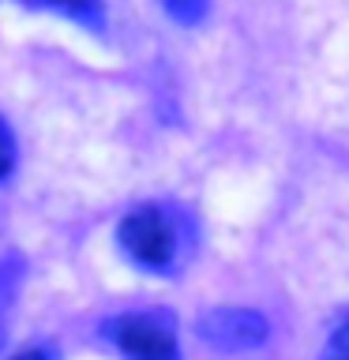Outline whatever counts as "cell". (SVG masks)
<instances>
[{
  "instance_id": "6da1fadb",
  "label": "cell",
  "mask_w": 349,
  "mask_h": 360,
  "mask_svg": "<svg viewBox=\"0 0 349 360\" xmlns=\"http://www.w3.org/2000/svg\"><path fill=\"white\" fill-rule=\"evenodd\" d=\"M120 248L128 252L132 263L146 270H165L177 255V233L173 221L158 207H139L120 221Z\"/></svg>"
},
{
  "instance_id": "7a4b0ae2",
  "label": "cell",
  "mask_w": 349,
  "mask_h": 360,
  "mask_svg": "<svg viewBox=\"0 0 349 360\" xmlns=\"http://www.w3.org/2000/svg\"><path fill=\"white\" fill-rule=\"evenodd\" d=\"M109 338L128 360H177V334L165 319L151 311H132L109 323Z\"/></svg>"
},
{
  "instance_id": "3957f363",
  "label": "cell",
  "mask_w": 349,
  "mask_h": 360,
  "mask_svg": "<svg viewBox=\"0 0 349 360\" xmlns=\"http://www.w3.org/2000/svg\"><path fill=\"white\" fill-rule=\"evenodd\" d=\"M199 338L218 349H255L267 342V319L248 308H214L199 319Z\"/></svg>"
},
{
  "instance_id": "277c9868",
  "label": "cell",
  "mask_w": 349,
  "mask_h": 360,
  "mask_svg": "<svg viewBox=\"0 0 349 360\" xmlns=\"http://www.w3.org/2000/svg\"><path fill=\"white\" fill-rule=\"evenodd\" d=\"M162 8L169 11V19H177L180 27H196L207 19L210 0H162Z\"/></svg>"
},
{
  "instance_id": "5b68a950",
  "label": "cell",
  "mask_w": 349,
  "mask_h": 360,
  "mask_svg": "<svg viewBox=\"0 0 349 360\" xmlns=\"http://www.w3.org/2000/svg\"><path fill=\"white\" fill-rule=\"evenodd\" d=\"M38 8H53V11H64V15H75V19H90L98 8V0H30Z\"/></svg>"
},
{
  "instance_id": "8992f818",
  "label": "cell",
  "mask_w": 349,
  "mask_h": 360,
  "mask_svg": "<svg viewBox=\"0 0 349 360\" xmlns=\"http://www.w3.org/2000/svg\"><path fill=\"white\" fill-rule=\"evenodd\" d=\"M323 360H349V323H342V326H338V330L331 334Z\"/></svg>"
},
{
  "instance_id": "52a82bcc",
  "label": "cell",
  "mask_w": 349,
  "mask_h": 360,
  "mask_svg": "<svg viewBox=\"0 0 349 360\" xmlns=\"http://www.w3.org/2000/svg\"><path fill=\"white\" fill-rule=\"evenodd\" d=\"M11 165H15V139H11L8 124L0 120V180L11 173Z\"/></svg>"
},
{
  "instance_id": "ba28073f",
  "label": "cell",
  "mask_w": 349,
  "mask_h": 360,
  "mask_svg": "<svg viewBox=\"0 0 349 360\" xmlns=\"http://www.w3.org/2000/svg\"><path fill=\"white\" fill-rule=\"evenodd\" d=\"M11 360H53V353H49V349H27V353H19Z\"/></svg>"
}]
</instances>
